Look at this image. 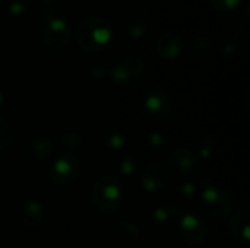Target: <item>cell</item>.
<instances>
[{"label":"cell","instance_id":"6da1fadb","mask_svg":"<svg viewBox=\"0 0 250 248\" xmlns=\"http://www.w3.org/2000/svg\"><path fill=\"white\" fill-rule=\"evenodd\" d=\"M75 35L82 50L88 53H98L111 42L113 29L104 18L88 16L78 23Z\"/></svg>","mask_w":250,"mask_h":248},{"label":"cell","instance_id":"7a4b0ae2","mask_svg":"<svg viewBox=\"0 0 250 248\" xmlns=\"http://www.w3.org/2000/svg\"><path fill=\"white\" fill-rule=\"evenodd\" d=\"M123 186L116 175H103L91 187V202L104 215L114 213L122 205Z\"/></svg>","mask_w":250,"mask_h":248},{"label":"cell","instance_id":"3957f363","mask_svg":"<svg viewBox=\"0 0 250 248\" xmlns=\"http://www.w3.org/2000/svg\"><path fill=\"white\" fill-rule=\"evenodd\" d=\"M70 37L72 31L69 23L59 16L47 19V23L41 31V41L44 47L50 51H62L63 48H66Z\"/></svg>","mask_w":250,"mask_h":248},{"label":"cell","instance_id":"277c9868","mask_svg":"<svg viewBox=\"0 0 250 248\" xmlns=\"http://www.w3.org/2000/svg\"><path fill=\"white\" fill-rule=\"evenodd\" d=\"M145 61L139 56H125L110 69V77L119 85H132L142 79Z\"/></svg>","mask_w":250,"mask_h":248},{"label":"cell","instance_id":"5b68a950","mask_svg":"<svg viewBox=\"0 0 250 248\" xmlns=\"http://www.w3.org/2000/svg\"><path fill=\"white\" fill-rule=\"evenodd\" d=\"M167 165H168V170L176 177H182V178L195 177L201 171V161L192 151L186 148L174 149L167 156Z\"/></svg>","mask_w":250,"mask_h":248},{"label":"cell","instance_id":"8992f818","mask_svg":"<svg viewBox=\"0 0 250 248\" xmlns=\"http://www.w3.org/2000/svg\"><path fill=\"white\" fill-rule=\"evenodd\" d=\"M79 174V161L72 152H66L56 158L50 168V180L57 187L70 186Z\"/></svg>","mask_w":250,"mask_h":248},{"label":"cell","instance_id":"52a82bcc","mask_svg":"<svg viewBox=\"0 0 250 248\" xmlns=\"http://www.w3.org/2000/svg\"><path fill=\"white\" fill-rule=\"evenodd\" d=\"M202 208L204 212L212 218H226L233 210L231 197L217 187H207L202 191Z\"/></svg>","mask_w":250,"mask_h":248},{"label":"cell","instance_id":"ba28073f","mask_svg":"<svg viewBox=\"0 0 250 248\" xmlns=\"http://www.w3.org/2000/svg\"><path fill=\"white\" fill-rule=\"evenodd\" d=\"M179 235L189 246H201L208 237V225L199 215L185 213L179 222Z\"/></svg>","mask_w":250,"mask_h":248},{"label":"cell","instance_id":"9c48e42d","mask_svg":"<svg viewBox=\"0 0 250 248\" xmlns=\"http://www.w3.org/2000/svg\"><path fill=\"white\" fill-rule=\"evenodd\" d=\"M171 108H173L171 98L161 88L151 89L148 95L145 96V110L155 120L167 118L171 114Z\"/></svg>","mask_w":250,"mask_h":248},{"label":"cell","instance_id":"30bf717a","mask_svg":"<svg viewBox=\"0 0 250 248\" xmlns=\"http://www.w3.org/2000/svg\"><path fill=\"white\" fill-rule=\"evenodd\" d=\"M183 47V39L182 37L174 32V31H163L154 44V50L158 57L166 58V60H173L176 58Z\"/></svg>","mask_w":250,"mask_h":248},{"label":"cell","instance_id":"8fae6325","mask_svg":"<svg viewBox=\"0 0 250 248\" xmlns=\"http://www.w3.org/2000/svg\"><path fill=\"white\" fill-rule=\"evenodd\" d=\"M142 187L146 191H160L168 183V170L163 164L152 162L144 168L142 172Z\"/></svg>","mask_w":250,"mask_h":248},{"label":"cell","instance_id":"7c38bea8","mask_svg":"<svg viewBox=\"0 0 250 248\" xmlns=\"http://www.w3.org/2000/svg\"><path fill=\"white\" fill-rule=\"evenodd\" d=\"M18 218L26 228H37L44 221V208L40 202L28 199L21 203L18 209Z\"/></svg>","mask_w":250,"mask_h":248},{"label":"cell","instance_id":"4fadbf2b","mask_svg":"<svg viewBox=\"0 0 250 248\" xmlns=\"http://www.w3.org/2000/svg\"><path fill=\"white\" fill-rule=\"evenodd\" d=\"M53 152H54V143L50 137L45 136L34 137L26 145V156L37 164L48 161Z\"/></svg>","mask_w":250,"mask_h":248},{"label":"cell","instance_id":"5bb4252c","mask_svg":"<svg viewBox=\"0 0 250 248\" xmlns=\"http://www.w3.org/2000/svg\"><path fill=\"white\" fill-rule=\"evenodd\" d=\"M123 32L133 39H139L142 37H145L149 31V25L144 18L139 16H127L123 23H122Z\"/></svg>","mask_w":250,"mask_h":248},{"label":"cell","instance_id":"9a60e30c","mask_svg":"<svg viewBox=\"0 0 250 248\" xmlns=\"http://www.w3.org/2000/svg\"><path fill=\"white\" fill-rule=\"evenodd\" d=\"M249 224H250L249 210L242 209L240 212H237V213L231 218V221H230V228H231L233 234H234L239 240H242V241L248 243V241L250 240Z\"/></svg>","mask_w":250,"mask_h":248},{"label":"cell","instance_id":"2e32d148","mask_svg":"<svg viewBox=\"0 0 250 248\" xmlns=\"http://www.w3.org/2000/svg\"><path fill=\"white\" fill-rule=\"evenodd\" d=\"M212 39L208 35H198L190 41V53L193 56H207L211 51Z\"/></svg>","mask_w":250,"mask_h":248},{"label":"cell","instance_id":"e0dca14e","mask_svg":"<svg viewBox=\"0 0 250 248\" xmlns=\"http://www.w3.org/2000/svg\"><path fill=\"white\" fill-rule=\"evenodd\" d=\"M15 139L13 126L3 117H0V151L9 148Z\"/></svg>","mask_w":250,"mask_h":248},{"label":"cell","instance_id":"ac0fdd59","mask_svg":"<svg viewBox=\"0 0 250 248\" xmlns=\"http://www.w3.org/2000/svg\"><path fill=\"white\" fill-rule=\"evenodd\" d=\"M104 143H105V146H108L111 149H120L125 145V136L117 129L107 130V133L104 136Z\"/></svg>","mask_w":250,"mask_h":248},{"label":"cell","instance_id":"d6986e66","mask_svg":"<svg viewBox=\"0 0 250 248\" xmlns=\"http://www.w3.org/2000/svg\"><path fill=\"white\" fill-rule=\"evenodd\" d=\"M7 12L13 16H21L32 6V0H7Z\"/></svg>","mask_w":250,"mask_h":248},{"label":"cell","instance_id":"ffe728a7","mask_svg":"<svg viewBox=\"0 0 250 248\" xmlns=\"http://www.w3.org/2000/svg\"><path fill=\"white\" fill-rule=\"evenodd\" d=\"M62 143L69 149V151H79L83 148V140L82 137L75 133V132H69L64 136H62Z\"/></svg>","mask_w":250,"mask_h":248},{"label":"cell","instance_id":"44dd1931","mask_svg":"<svg viewBox=\"0 0 250 248\" xmlns=\"http://www.w3.org/2000/svg\"><path fill=\"white\" fill-rule=\"evenodd\" d=\"M64 4V0H42V16L45 19H50V18H54L56 13L60 10V7H63Z\"/></svg>","mask_w":250,"mask_h":248},{"label":"cell","instance_id":"7402d4cb","mask_svg":"<svg viewBox=\"0 0 250 248\" xmlns=\"http://www.w3.org/2000/svg\"><path fill=\"white\" fill-rule=\"evenodd\" d=\"M209 3L220 12H231L240 6L242 0H209Z\"/></svg>","mask_w":250,"mask_h":248},{"label":"cell","instance_id":"603a6c76","mask_svg":"<svg viewBox=\"0 0 250 248\" xmlns=\"http://www.w3.org/2000/svg\"><path fill=\"white\" fill-rule=\"evenodd\" d=\"M170 216H171L170 208H158L152 213V224L157 227L164 225V222H167L170 219Z\"/></svg>","mask_w":250,"mask_h":248},{"label":"cell","instance_id":"cb8c5ba5","mask_svg":"<svg viewBox=\"0 0 250 248\" xmlns=\"http://www.w3.org/2000/svg\"><path fill=\"white\" fill-rule=\"evenodd\" d=\"M135 170H136L135 158H133L132 155H126V156L122 159V162H120V171H122L123 174L129 175V174L135 172Z\"/></svg>","mask_w":250,"mask_h":248},{"label":"cell","instance_id":"d4e9b609","mask_svg":"<svg viewBox=\"0 0 250 248\" xmlns=\"http://www.w3.org/2000/svg\"><path fill=\"white\" fill-rule=\"evenodd\" d=\"M195 186L192 184V183H185L183 186H180L179 189H177V191H176V196H180L183 200H186V199H189V197H192L193 194H195Z\"/></svg>","mask_w":250,"mask_h":248},{"label":"cell","instance_id":"484cf974","mask_svg":"<svg viewBox=\"0 0 250 248\" xmlns=\"http://www.w3.org/2000/svg\"><path fill=\"white\" fill-rule=\"evenodd\" d=\"M88 75L94 79H101L105 75V69L101 64H91L88 69Z\"/></svg>","mask_w":250,"mask_h":248},{"label":"cell","instance_id":"4316f807","mask_svg":"<svg viewBox=\"0 0 250 248\" xmlns=\"http://www.w3.org/2000/svg\"><path fill=\"white\" fill-rule=\"evenodd\" d=\"M207 143H208V139H205V140L201 142V153H202L204 156H209V153H211V151H212V143H211L209 146H207Z\"/></svg>","mask_w":250,"mask_h":248},{"label":"cell","instance_id":"83f0119b","mask_svg":"<svg viewBox=\"0 0 250 248\" xmlns=\"http://www.w3.org/2000/svg\"><path fill=\"white\" fill-rule=\"evenodd\" d=\"M236 50H237V47H236V44H233V42H227V44L224 45V54H227V56L234 54Z\"/></svg>","mask_w":250,"mask_h":248},{"label":"cell","instance_id":"f1b7e54d","mask_svg":"<svg viewBox=\"0 0 250 248\" xmlns=\"http://www.w3.org/2000/svg\"><path fill=\"white\" fill-rule=\"evenodd\" d=\"M1 104H3V95H1V92H0V107H1Z\"/></svg>","mask_w":250,"mask_h":248},{"label":"cell","instance_id":"f546056e","mask_svg":"<svg viewBox=\"0 0 250 248\" xmlns=\"http://www.w3.org/2000/svg\"><path fill=\"white\" fill-rule=\"evenodd\" d=\"M158 248H161V247H158Z\"/></svg>","mask_w":250,"mask_h":248}]
</instances>
